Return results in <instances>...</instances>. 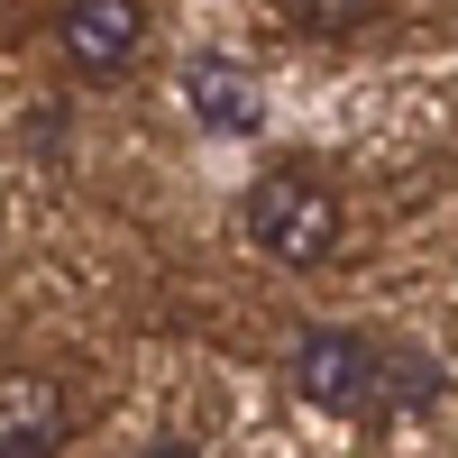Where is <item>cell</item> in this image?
I'll list each match as a JSON object with an SVG mask.
<instances>
[{
    "label": "cell",
    "mask_w": 458,
    "mask_h": 458,
    "mask_svg": "<svg viewBox=\"0 0 458 458\" xmlns=\"http://www.w3.org/2000/svg\"><path fill=\"white\" fill-rule=\"evenodd\" d=\"M64 449V386L55 376H0V458Z\"/></svg>",
    "instance_id": "cell-4"
},
{
    "label": "cell",
    "mask_w": 458,
    "mask_h": 458,
    "mask_svg": "<svg viewBox=\"0 0 458 458\" xmlns=\"http://www.w3.org/2000/svg\"><path fill=\"white\" fill-rule=\"evenodd\" d=\"M55 37L83 73H120L147 37V0H64L55 10Z\"/></svg>",
    "instance_id": "cell-3"
},
{
    "label": "cell",
    "mask_w": 458,
    "mask_h": 458,
    "mask_svg": "<svg viewBox=\"0 0 458 458\" xmlns=\"http://www.w3.org/2000/svg\"><path fill=\"white\" fill-rule=\"evenodd\" d=\"M376 386H386V358H376L358 330H302L293 339V394L312 412L358 422V412H376Z\"/></svg>",
    "instance_id": "cell-2"
},
{
    "label": "cell",
    "mask_w": 458,
    "mask_h": 458,
    "mask_svg": "<svg viewBox=\"0 0 458 458\" xmlns=\"http://www.w3.org/2000/svg\"><path fill=\"white\" fill-rule=\"evenodd\" d=\"M276 10L302 28V37H358L376 19V0H276Z\"/></svg>",
    "instance_id": "cell-6"
},
{
    "label": "cell",
    "mask_w": 458,
    "mask_h": 458,
    "mask_svg": "<svg viewBox=\"0 0 458 458\" xmlns=\"http://www.w3.org/2000/svg\"><path fill=\"white\" fill-rule=\"evenodd\" d=\"M248 239L276 257V266H321L339 248V202H330V183L312 174H257V193H248Z\"/></svg>",
    "instance_id": "cell-1"
},
{
    "label": "cell",
    "mask_w": 458,
    "mask_h": 458,
    "mask_svg": "<svg viewBox=\"0 0 458 458\" xmlns=\"http://www.w3.org/2000/svg\"><path fill=\"white\" fill-rule=\"evenodd\" d=\"M183 101H193V120H202L211 138H248V129L266 120L257 73L229 64V55H193V73H183Z\"/></svg>",
    "instance_id": "cell-5"
}]
</instances>
